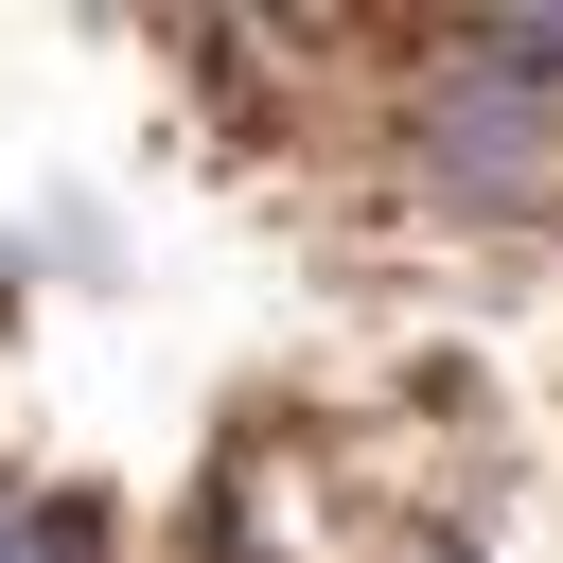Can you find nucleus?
Here are the masks:
<instances>
[{"instance_id":"nucleus-2","label":"nucleus","mask_w":563,"mask_h":563,"mask_svg":"<svg viewBox=\"0 0 563 563\" xmlns=\"http://www.w3.org/2000/svg\"><path fill=\"white\" fill-rule=\"evenodd\" d=\"M0 563H123L106 493H0Z\"/></svg>"},{"instance_id":"nucleus-1","label":"nucleus","mask_w":563,"mask_h":563,"mask_svg":"<svg viewBox=\"0 0 563 563\" xmlns=\"http://www.w3.org/2000/svg\"><path fill=\"white\" fill-rule=\"evenodd\" d=\"M387 158L475 229H545L563 211V88H528L475 18H440L405 53V88H387Z\"/></svg>"}]
</instances>
